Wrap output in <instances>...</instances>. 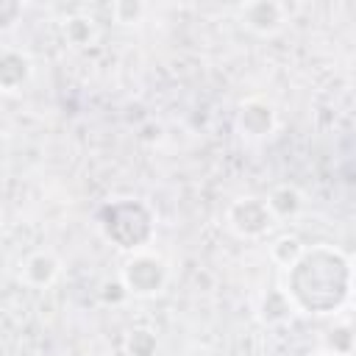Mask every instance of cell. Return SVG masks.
<instances>
[{"mask_svg":"<svg viewBox=\"0 0 356 356\" xmlns=\"http://www.w3.org/2000/svg\"><path fill=\"white\" fill-rule=\"evenodd\" d=\"M284 295L300 314H337L350 300L353 261L334 245H306L292 267H286Z\"/></svg>","mask_w":356,"mask_h":356,"instance_id":"obj_1","label":"cell"},{"mask_svg":"<svg viewBox=\"0 0 356 356\" xmlns=\"http://www.w3.org/2000/svg\"><path fill=\"white\" fill-rule=\"evenodd\" d=\"M100 234L125 253L147 250L156 236V214L145 200L122 197L100 209Z\"/></svg>","mask_w":356,"mask_h":356,"instance_id":"obj_2","label":"cell"},{"mask_svg":"<svg viewBox=\"0 0 356 356\" xmlns=\"http://www.w3.org/2000/svg\"><path fill=\"white\" fill-rule=\"evenodd\" d=\"M120 281L131 298H156L170 281V264L153 250H136L122 261Z\"/></svg>","mask_w":356,"mask_h":356,"instance_id":"obj_3","label":"cell"},{"mask_svg":"<svg viewBox=\"0 0 356 356\" xmlns=\"http://www.w3.org/2000/svg\"><path fill=\"white\" fill-rule=\"evenodd\" d=\"M225 225L239 239H261L275 225V220H273L264 197H259V195H242V197H236V200L228 203V209H225Z\"/></svg>","mask_w":356,"mask_h":356,"instance_id":"obj_4","label":"cell"},{"mask_svg":"<svg viewBox=\"0 0 356 356\" xmlns=\"http://www.w3.org/2000/svg\"><path fill=\"white\" fill-rule=\"evenodd\" d=\"M275 128H278V111L261 95L245 97L234 111V131L245 142H261V139L273 136Z\"/></svg>","mask_w":356,"mask_h":356,"instance_id":"obj_5","label":"cell"},{"mask_svg":"<svg viewBox=\"0 0 356 356\" xmlns=\"http://www.w3.org/2000/svg\"><path fill=\"white\" fill-rule=\"evenodd\" d=\"M286 17H289V11H286V6L278 3V0H250V3L236 6V19H239V25H242L248 33L261 36V39L275 36L278 31H284Z\"/></svg>","mask_w":356,"mask_h":356,"instance_id":"obj_6","label":"cell"},{"mask_svg":"<svg viewBox=\"0 0 356 356\" xmlns=\"http://www.w3.org/2000/svg\"><path fill=\"white\" fill-rule=\"evenodd\" d=\"M58 275H61V259L47 248L25 253L17 267V278L28 289H47L58 281Z\"/></svg>","mask_w":356,"mask_h":356,"instance_id":"obj_7","label":"cell"},{"mask_svg":"<svg viewBox=\"0 0 356 356\" xmlns=\"http://www.w3.org/2000/svg\"><path fill=\"white\" fill-rule=\"evenodd\" d=\"M33 64L22 50H3L0 53V92H19L31 81Z\"/></svg>","mask_w":356,"mask_h":356,"instance_id":"obj_8","label":"cell"},{"mask_svg":"<svg viewBox=\"0 0 356 356\" xmlns=\"http://www.w3.org/2000/svg\"><path fill=\"white\" fill-rule=\"evenodd\" d=\"M264 203H267L273 220L278 222V220H292V217H298V214L303 211L306 197H303V192H300L295 184H278V186H273V189L264 195Z\"/></svg>","mask_w":356,"mask_h":356,"instance_id":"obj_9","label":"cell"},{"mask_svg":"<svg viewBox=\"0 0 356 356\" xmlns=\"http://www.w3.org/2000/svg\"><path fill=\"white\" fill-rule=\"evenodd\" d=\"M292 314H295V309H292V303H289V298L284 295L281 286L267 289L261 295V300H259V320L264 325H284Z\"/></svg>","mask_w":356,"mask_h":356,"instance_id":"obj_10","label":"cell"},{"mask_svg":"<svg viewBox=\"0 0 356 356\" xmlns=\"http://www.w3.org/2000/svg\"><path fill=\"white\" fill-rule=\"evenodd\" d=\"M61 33H64L67 44H72V47H89V44L97 39L95 19H92V17H83V14L67 17L64 25H61Z\"/></svg>","mask_w":356,"mask_h":356,"instance_id":"obj_11","label":"cell"},{"mask_svg":"<svg viewBox=\"0 0 356 356\" xmlns=\"http://www.w3.org/2000/svg\"><path fill=\"white\" fill-rule=\"evenodd\" d=\"M303 242H300V236H295V234H281V236H275L273 242H270V259L278 264V267H292L295 261H298V256L303 253Z\"/></svg>","mask_w":356,"mask_h":356,"instance_id":"obj_12","label":"cell"},{"mask_svg":"<svg viewBox=\"0 0 356 356\" xmlns=\"http://www.w3.org/2000/svg\"><path fill=\"white\" fill-rule=\"evenodd\" d=\"M108 14L117 25L131 28V25H139L147 17V6L142 0H117V3L108 6Z\"/></svg>","mask_w":356,"mask_h":356,"instance_id":"obj_13","label":"cell"},{"mask_svg":"<svg viewBox=\"0 0 356 356\" xmlns=\"http://www.w3.org/2000/svg\"><path fill=\"white\" fill-rule=\"evenodd\" d=\"M156 334L150 328H131L125 337V350L128 356H153L156 353Z\"/></svg>","mask_w":356,"mask_h":356,"instance_id":"obj_14","label":"cell"},{"mask_svg":"<svg viewBox=\"0 0 356 356\" xmlns=\"http://www.w3.org/2000/svg\"><path fill=\"white\" fill-rule=\"evenodd\" d=\"M325 350H331L337 356H353V328H350V323H334L331 337L325 342Z\"/></svg>","mask_w":356,"mask_h":356,"instance_id":"obj_15","label":"cell"},{"mask_svg":"<svg viewBox=\"0 0 356 356\" xmlns=\"http://www.w3.org/2000/svg\"><path fill=\"white\" fill-rule=\"evenodd\" d=\"M25 6L19 0H0V33H8L19 25Z\"/></svg>","mask_w":356,"mask_h":356,"instance_id":"obj_16","label":"cell"},{"mask_svg":"<svg viewBox=\"0 0 356 356\" xmlns=\"http://www.w3.org/2000/svg\"><path fill=\"white\" fill-rule=\"evenodd\" d=\"M100 298H103L106 303H122V300H125V298H131V295L125 292L122 281L117 278V281H106V284H103V289H100Z\"/></svg>","mask_w":356,"mask_h":356,"instance_id":"obj_17","label":"cell"},{"mask_svg":"<svg viewBox=\"0 0 356 356\" xmlns=\"http://www.w3.org/2000/svg\"><path fill=\"white\" fill-rule=\"evenodd\" d=\"M309 356H337V353H331V350H325V348H320V350H314V353H309Z\"/></svg>","mask_w":356,"mask_h":356,"instance_id":"obj_18","label":"cell"}]
</instances>
